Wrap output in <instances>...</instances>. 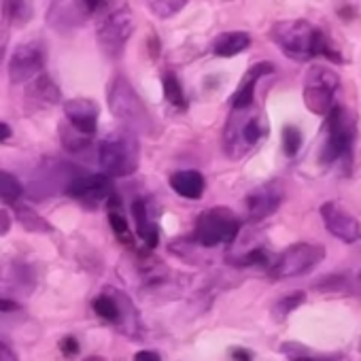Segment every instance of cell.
<instances>
[{
	"label": "cell",
	"mask_w": 361,
	"mask_h": 361,
	"mask_svg": "<svg viewBox=\"0 0 361 361\" xmlns=\"http://www.w3.org/2000/svg\"><path fill=\"white\" fill-rule=\"evenodd\" d=\"M321 219L323 226L327 228V232L331 236H336L338 240L346 243V245H355L361 240V224L355 215H350L340 202H323L321 209Z\"/></svg>",
	"instance_id": "cell-14"
},
{
	"label": "cell",
	"mask_w": 361,
	"mask_h": 361,
	"mask_svg": "<svg viewBox=\"0 0 361 361\" xmlns=\"http://www.w3.org/2000/svg\"><path fill=\"white\" fill-rule=\"evenodd\" d=\"M132 217H134V224H136L138 238L145 243L147 249H155L159 245V230L153 224V219L149 215V209H147V202L142 198H136L132 202Z\"/></svg>",
	"instance_id": "cell-20"
},
{
	"label": "cell",
	"mask_w": 361,
	"mask_h": 361,
	"mask_svg": "<svg viewBox=\"0 0 361 361\" xmlns=\"http://www.w3.org/2000/svg\"><path fill=\"white\" fill-rule=\"evenodd\" d=\"M47 64L45 47L39 41L22 43L13 49L9 60V79L13 85H22L26 81H32L37 75L43 73Z\"/></svg>",
	"instance_id": "cell-11"
},
{
	"label": "cell",
	"mask_w": 361,
	"mask_h": 361,
	"mask_svg": "<svg viewBox=\"0 0 361 361\" xmlns=\"http://www.w3.org/2000/svg\"><path fill=\"white\" fill-rule=\"evenodd\" d=\"M232 357H234V361H253V355L247 348H234Z\"/></svg>",
	"instance_id": "cell-39"
},
{
	"label": "cell",
	"mask_w": 361,
	"mask_h": 361,
	"mask_svg": "<svg viewBox=\"0 0 361 361\" xmlns=\"http://www.w3.org/2000/svg\"><path fill=\"white\" fill-rule=\"evenodd\" d=\"M26 100L32 106L51 109V106H56V104L62 102V92H60V87L56 85V81L49 75L41 73V75H37L30 81V85L26 90Z\"/></svg>",
	"instance_id": "cell-19"
},
{
	"label": "cell",
	"mask_w": 361,
	"mask_h": 361,
	"mask_svg": "<svg viewBox=\"0 0 361 361\" xmlns=\"http://www.w3.org/2000/svg\"><path fill=\"white\" fill-rule=\"evenodd\" d=\"M3 43H5V35H3V32H0V56H3V47H5Z\"/></svg>",
	"instance_id": "cell-42"
},
{
	"label": "cell",
	"mask_w": 361,
	"mask_h": 361,
	"mask_svg": "<svg viewBox=\"0 0 361 361\" xmlns=\"http://www.w3.org/2000/svg\"><path fill=\"white\" fill-rule=\"evenodd\" d=\"M293 361H314V359H310L308 355H302V357H293Z\"/></svg>",
	"instance_id": "cell-41"
},
{
	"label": "cell",
	"mask_w": 361,
	"mask_h": 361,
	"mask_svg": "<svg viewBox=\"0 0 361 361\" xmlns=\"http://www.w3.org/2000/svg\"><path fill=\"white\" fill-rule=\"evenodd\" d=\"M266 134L268 121L257 102L247 109H232L221 132V149L230 159H243L259 147Z\"/></svg>",
	"instance_id": "cell-3"
},
{
	"label": "cell",
	"mask_w": 361,
	"mask_h": 361,
	"mask_svg": "<svg viewBox=\"0 0 361 361\" xmlns=\"http://www.w3.org/2000/svg\"><path fill=\"white\" fill-rule=\"evenodd\" d=\"M188 3L190 0H147V7L155 18L168 20V18L183 11L188 7Z\"/></svg>",
	"instance_id": "cell-29"
},
{
	"label": "cell",
	"mask_w": 361,
	"mask_h": 361,
	"mask_svg": "<svg viewBox=\"0 0 361 361\" xmlns=\"http://www.w3.org/2000/svg\"><path fill=\"white\" fill-rule=\"evenodd\" d=\"M85 361H104V359L102 357H87Z\"/></svg>",
	"instance_id": "cell-43"
},
{
	"label": "cell",
	"mask_w": 361,
	"mask_h": 361,
	"mask_svg": "<svg viewBox=\"0 0 361 361\" xmlns=\"http://www.w3.org/2000/svg\"><path fill=\"white\" fill-rule=\"evenodd\" d=\"M11 230V213L7 209H0V236H7Z\"/></svg>",
	"instance_id": "cell-37"
},
{
	"label": "cell",
	"mask_w": 361,
	"mask_h": 361,
	"mask_svg": "<svg viewBox=\"0 0 361 361\" xmlns=\"http://www.w3.org/2000/svg\"><path fill=\"white\" fill-rule=\"evenodd\" d=\"M325 255H327V251L321 245H314V243H295V245L287 247L270 264L268 272L276 281L298 279V276H304L310 270H314L325 259Z\"/></svg>",
	"instance_id": "cell-10"
},
{
	"label": "cell",
	"mask_w": 361,
	"mask_h": 361,
	"mask_svg": "<svg viewBox=\"0 0 361 361\" xmlns=\"http://www.w3.org/2000/svg\"><path fill=\"white\" fill-rule=\"evenodd\" d=\"M134 361H161V357L155 350H138L134 355Z\"/></svg>",
	"instance_id": "cell-38"
},
{
	"label": "cell",
	"mask_w": 361,
	"mask_h": 361,
	"mask_svg": "<svg viewBox=\"0 0 361 361\" xmlns=\"http://www.w3.org/2000/svg\"><path fill=\"white\" fill-rule=\"evenodd\" d=\"M340 90V77L329 66L312 64L304 75V106L319 117H325L336 104V94Z\"/></svg>",
	"instance_id": "cell-9"
},
{
	"label": "cell",
	"mask_w": 361,
	"mask_h": 361,
	"mask_svg": "<svg viewBox=\"0 0 361 361\" xmlns=\"http://www.w3.org/2000/svg\"><path fill=\"white\" fill-rule=\"evenodd\" d=\"M106 102L111 115L128 130L140 136H153L157 132V123L145 100L136 94L134 85L123 75H115L106 90Z\"/></svg>",
	"instance_id": "cell-2"
},
{
	"label": "cell",
	"mask_w": 361,
	"mask_h": 361,
	"mask_svg": "<svg viewBox=\"0 0 361 361\" xmlns=\"http://www.w3.org/2000/svg\"><path fill=\"white\" fill-rule=\"evenodd\" d=\"M174 194L185 200H200L207 190V178L200 170H176L168 178Z\"/></svg>",
	"instance_id": "cell-18"
},
{
	"label": "cell",
	"mask_w": 361,
	"mask_h": 361,
	"mask_svg": "<svg viewBox=\"0 0 361 361\" xmlns=\"http://www.w3.org/2000/svg\"><path fill=\"white\" fill-rule=\"evenodd\" d=\"M98 161L109 176H130L140 166V145L132 130L123 128L111 132L98 145Z\"/></svg>",
	"instance_id": "cell-5"
},
{
	"label": "cell",
	"mask_w": 361,
	"mask_h": 361,
	"mask_svg": "<svg viewBox=\"0 0 361 361\" xmlns=\"http://www.w3.org/2000/svg\"><path fill=\"white\" fill-rule=\"evenodd\" d=\"M11 136H13V130L5 121H0V142H7Z\"/></svg>",
	"instance_id": "cell-40"
},
{
	"label": "cell",
	"mask_w": 361,
	"mask_h": 361,
	"mask_svg": "<svg viewBox=\"0 0 361 361\" xmlns=\"http://www.w3.org/2000/svg\"><path fill=\"white\" fill-rule=\"evenodd\" d=\"M283 202H285V185L279 178L268 180V183L249 192V196L245 200L247 217H249V221L259 224V221L268 219L270 215H274Z\"/></svg>",
	"instance_id": "cell-13"
},
{
	"label": "cell",
	"mask_w": 361,
	"mask_h": 361,
	"mask_svg": "<svg viewBox=\"0 0 361 361\" xmlns=\"http://www.w3.org/2000/svg\"><path fill=\"white\" fill-rule=\"evenodd\" d=\"M90 18L85 11L83 0H51L49 11H47V22L56 32H73L75 28L83 26Z\"/></svg>",
	"instance_id": "cell-15"
},
{
	"label": "cell",
	"mask_w": 361,
	"mask_h": 361,
	"mask_svg": "<svg viewBox=\"0 0 361 361\" xmlns=\"http://www.w3.org/2000/svg\"><path fill=\"white\" fill-rule=\"evenodd\" d=\"M64 115L66 121L77 128L79 132L94 136L98 132V117H100V106L90 100V98H73L64 102Z\"/></svg>",
	"instance_id": "cell-16"
},
{
	"label": "cell",
	"mask_w": 361,
	"mask_h": 361,
	"mask_svg": "<svg viewBox=\"0 0 361 361\" xmlns=\"http://www.w3.org/2000/svg\"><path fill=\"white\" fill-rule=\"evenodd\" d=\"M0 361H20L18 353L5 340H0Z\"/></svg>",
	"instance_id": "cell-36"
},
{
	"label": "cell",
	"mask_w": 361,
	"mask_h": 361,
	"mask_svg": "<svg viewBox=\"0 0 361 361\" xmlns=\"http://www.w3.org/2000/svg\"><path fill=\"white\" fill-rule=\"evenodd\" d=\"M274 71H276V66H274L272 62L253 64V66L245 73V77L240 79V83H238V87H236L232 100H230L232 109H247V106H253V104H255V87H257L259 79L272 75Z\"/></svg>",
	"instance_id": "cell-17"
},
{
	"label": "cell",
	"mask_w": 361,
	"mask_h": 361,
	"mask_svg": "<svg viewBox=\"0 0 361 361\" xmlns=\"http://www.w3.org/2000/svg\"><path fill=\"white\" fill-rule=\"evenodd\" d=\"M92 308L94 312L109 321V323H121V293L119 291H109V293H100L92 300Z\"/></svg>",
	"instance_id": "cell-24"
},
{
	"label": "cell",
	"mask_w": 361,
	"mask_h": 361,
	"mask_svg": "<svg viewBox=\"0 0 361 361\" xmlns=\"http://www.w3.org/2000/svg\"><path fill=\"white\" fill-rule=\"evenodd\" d=\"M60 350H62V355H64V357L73 359V357H77V355H79L81 344H79V340H77L75 336H64V338L60 340Z\"/></svg>",
	"instance_id": "cell-33"
},
{
	"label": "cell",
	"mask_w": 361,
	"mask_h": 361,
	"mask_svg": "<svg viewBox=\"0 0 361 361\" xmlns=\"http://www.w3.org/2000/svg\"><path fill=\"white\" fill-rule=\"evenodd\" d=\"M22 196H24V185L20 183V178L7 170H0V202L16 207Z\"/></svg>",
	"instance_id": "cell-28"
},
{
	"label": "cell",
	"mask_w": 361,
	"mask_h": 361,
	"mask_svg": "<svg viewBox=\"0 0 361 361\" xmlns=\"http://www.w3.org/2000/svg\"><path fill=\"white\" fill-rule=\"evenodd\" d=\"M240 217L228 207H213L196 219L192 240L202 249H215L219 245H232L240 234Z\"/></svg>",
	"instance_id": "cell-7"
},
{
	"label": "cell",
	"mask_w": 361,
	"mask_h": 361,
	"mask_svg": "<svg viewBox=\"0 0 361 361\" xmlns=\"http://www.w3.org/2000/svg\"><path fill=\"white\" fill-rule=\"evenodd\" d=\"M58 132H60V142H62V147H64L68 153H83V151L90 149V145H92V136L79 132V130L73 128L68 121L62 123Z\"/></svg>",
	"instance_id": "cell-27"
},
{
	"label": "cell",
	"mask_w": 361,
	"mask_h": 361,
	"mask_svg": "<svg viewBox=\"0 0 361 361\" xmlns=\"http://www.w3.org/2000/svg\"><path fill=\"white\" fill-rule=\"evenodd\" d=\"M111 0H83L85 11L90 13V18H98L106 7H109Z\"/></svg>",
	"instance_id": "cell-34"
},
{
	"label": "cell",
	"mask_w": 361,
	"mask_h": 361,
	"mask_svg": "<svg viewBox=\"0 0 361 361\" xmlns=\"http://www.w3.org/2000/svg\"><path fill=\"white\" fill-rule=\"evenodd\" d=\"M83 172L75 164L66 159H56V157H45L41 164L35 168L30 183H28V196L37 202L54 198L58 194H66L73 178Z\"/></svg>",
	"instance_id": "cell-8"
},
{
	"label": "cell",
	"mask_w": 361,
	"mask_h": 361,
	"mask_svg": "<svg viewBox=\"0 0 361 361\" xmlns=\"http://www.w3.org/2000/svg\"><path fill=\"white\" fill-rule=\"evenodd\" d=\"M161 87H164V98L166 102L172 106V109H178V111H185L188 109V96H185V90L180 85L178 77L168 71L161 75Z\"/></svg>",
	"instance_id": "cell-25"
},
{
	"label": "cell",
	"mask_w": 361,
	"mask_h": 361,
	"mask_svg": "<svg viewBox=\"0 0 361 361\" xmlns=\"http://www.w3.org/2000/svg\"><path fill=\"white\" fill-rule=\"evenodd\" d=\"M16 217L22 224V228L28 232H35V234H51L54 232V226L45 217H41L37 211H32L30 207L16 204Z\"/></svg>",
	"instance_id": "cell-26"
},
{
	"label": "cell",
	"mask_w": 361,
	"mask_h": 361,
	"mask_svg": "<svg viewBox=\"0 0 361 361\" xmlns=\"http://www.w3.org/2000/svg\"><path fill=\"white\" fill-rule=\"evenodd\" d=\"M113 176H109L106 172L100 174H87V172H79L73 183L68 185L66 194L75 200H79L85 207H96L100 202H109V198L115 194L113 188Z\"/></svg>",
	"instance_id": "cell-12"
},
{
	"label": "cell",
	"mask_w": 361,
	"mask_h": 361,
	"mask_svg": "<svg viewBox=\"0 0 361 361\" xmlns=\"http://www.w3.org/2000/svg\"><path fill=\"white\" fill-rule=\"evenodd\" d=\"M238 266L243 268H249V266H259V268H270V255L266 249L257 247V249H251L249 253H245L238 262Z\"/></svg>",
	"instance_id": "cell-31"
},
{
	"label": "cell",
	"mask_w": 361,
	"mask_h": 361,
	"mask_svg": "<svg viewBox=\"0 0 361 361\" xmlns=\"http://www.w3.org/2000/svg\"><path fill=\"white\" fill-rule=\"evenodd\" d=\"M359 281H361V274H359Z\"/></svg>",
	"instance_id": "cell-44"
},
{
	"label": "cell",
	"mask_w": 361,
	"mask_h": 361,
	"mask_svg": "<svg viewBox=\"0 0 361 361\" xmlns=\"http://www.w3.org/2000/svg\"><path fill=\"white\" fill-rule=\"evenodd\" d=\"M357 138V121L355 117L342 106L334 104L331 111L325 115V142L319 153L321 166H331L350 157Z\"/></svg>",
	"instance_id": "cell-6"
},
{
	"label": "cell",
	"mask_w": 361,
	"mask_h": 361,
	"mask_svg": "<svg viewBox=\"0 0 361 361\" xmlns=\"http://www.w3.org/2000/svg\"><path fill=\"white\" fill-rule=\"evenodd\" d=\"M304 291H295V293H291V295H287V298H283V300H279V304H276V312L281 314V317H287L291 310H295L302 302H304Z\"/></svg>",
	"instance_id": "cell-32"
},
{
	"label": "cell",
	"mask_w": 361,
	"mask_h": 361,
	"mask_svg": "<svg viewBox=\"0 0 361 361\" xmlns=\"http://www.w3.org/2000/svg\"><path fill=\"white\" fill-rule=\"evenodd\" d=\"M281 142H283V151L287 157H295L304 145V136L302 130L295 123H285L281 130Z\"/></svg>",
	"instance_id": "cell-30"
},
{
	"label": "cell",
	"mask_w": 361,
	"mask_h": 361,
	"mask_svg": "<svg viewBox=\"0 0 361 361\" xmlns=\"http://www.w3.org/2000/svg\"><path fill=\"white\" fill-rule=\"evenodd\" d=\"M251 47V35L245 30H232L224 32L213 43V54L217 58H236L238 54L247 51Z\"/></svg>",
	"instance_id": "cell-21"
},
{
	"label": "cell",
	"mask_w": 361,
	"mask_h": 361,
	"mask_svg": "<svg viewBox=\"0 0 361 361\" xmlns=\"http://www.w3.org/2000/svg\"><path fill=\"white\" fill-rule=\"evenodd\" d=\"M106 209H109V226H111L113 234L117 236V240L123 243V245H128V247H134V236H132V232H130V226H128L126 215L121 213L117 194H113V196L109 198Z\"/></svg>",
	"instance_id": "cell-23"
},
{
	"label": "cell",
	"mask_w": 361,
	"mask_h": 361,
	"mask_svg": "<svg viewBox=\"0 0 361 361\" xmlns=\"http://www.w3.org/2000/svg\"><path fill=\"white\" fill-rule=\"evenodd\" d=\"M136 28L134 13L126 0H111L109 7L98 16L96 39L102 54L111 60H119L126 51V45Z\"/></svg>",
	"instance_id": "cell-4"
},
{
	"label": "cell",
	"mask_w": 361,
	"mask_h": 361,
	"mask_svg": "<svg viewBox=\"0 0 361 361\" xmlns=\"http://www.w3.org/2000/svg\"><path fill=\"white\" fill-rule=\"evenodd\" d=\"M270 41L293 62H308L312 58H325L334 64H342V54L331 45L329 37L308 20H283L270 28Z\"/></svg>",
	"instance_id": "cell-1"
},
{
	"label": "cell",
	"mask_w": 361,
	"mask_h": 361,
	"mask_svg": "<svg viewBox=\"0 0 361 361\" xmlns=\"http://www.w3.org/2000/svg\"><path fill=\"white\" fill-rule=\"evenodd\" d=\"M22 304L11 300V298H0V314H11V312H20Z\"/></svg>",
	"instance_id": "cell-35"
},
{
	"label": "cell",
	"mask_w": 361,
	"mask_h": 361,
	"mask_svg": "<svg viewBox=\"0 0 361 361\" xmlns=\"http://www.w3.org/2000/svg\"><path fill=\"white\" fill-rule=\"evenodd\" d=\"M0 11L9 26L24 28L35 18V3L32 0H0Z\"/></svg>",
	"instance_id": "cell-22"
}]
</instances>
